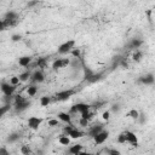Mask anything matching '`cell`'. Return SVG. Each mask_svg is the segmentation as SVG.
<instances>
[{"mask_svg": "<svg viewBox=\"0 0 155 155\" xmlns=\"http://www.w3.org/2000/svg\"><path fill=\"white\" fill-rule=\"evenodd\" d=\"M127 116H128V117H131V119L137 120V119H139V111H138V110H136V109H131V110L128 111Z\"/></svg>", "mask_w": 155, "mask_h": 155, "instance_id": "obj_27", "label": "cell"}, {"mask_svg": "<svg viewBox=\"0 0 155 155\" xmlns=\"http://www.w3.org/2000/svg\"><path fill=\"white\" fill-rule=\"evenodd\" d=\"M8 109H10V104H6V105H2V107H0V119L8 111Z\"/></svg>", "mask_w": 155, "mask_h": 155, "instance_id": "obj_28", "label": "cell"}, {"mask_svg": "<svg viewBox=\"0 0 155 155\" xmlns=\"http://www.w3.org/2000/svg\"><path fill=\"white\" fill-rule=\"evenodd\" d=\"M80 125H81V126H84V127H86V126L88 125V121H87V120H85V119H80Z\"/></svg>", "mask_w": 155, "mask_h": 155, "instance_id": "obj_40", "label": "cell"}, {"mask_svg": "<svg viewBox=\"0 0 155 155\" xmlns=\"http://www.w3.org/2000/svg\"><path fill=\"white\" fill-rule=\"evenodd\" d=\"M19 82H21V81H19L18 76H12V78L10 79V84H11V85H13V86H17Z\"/></svg>", "mask_w": 155, "mask_h": 155, "instance_id": "obj_36", "label": "cell"}, {"mask_svg": "<svg viewBox=\"0 0 155 155\" xmlns=\"http://www.w3.org/2000/svg\"><path fill=\"white\" fill-rule=\"evenodd\" d=\"M142 58H143V53H142L140 51L136 50V52L132 54V59H133L134 62H140V61H142Z\"/></svg>", "mask_w": 155, "mask_h": 155, "instance_id": "obj_25", "label": "cell"}, {"mask_svg": "<svg viewBox=\"0 0 155 155\" xmlns=\"http://www.w3.org/2000/svg\"><path fill=\"white\" fill-rule=\"evenodd\" d=\"M90 109H91L90 104H86V103H78V104H74V105L71 107L70 111H71V113H80V114H82V113H85V111H88Z\"/></svg>", "mask_w": 155, "mask_h": 155, "instance_id": "obj_8", "label": "cell"}, {"mask_svg": "<svg viewBox=\"0 0 155 155\" xmlns=\"http://www.w3.org/2000/svg\"><path fill=\"white\" fill-rule=\"evenodd\" d=\"M102 117H103V120H109V117H110V111H109V110H105V111L102 114Z\"/></svg>", "mask_w": 155, "mask_h": 155, "instance_id": "obj_38", "label": "cell"}, {"mask_svg": "<svg viewBox=\"0 0 155 155\" xmlns=\"http://www.w3.org/2000/svg\"><path fill=\"white\" fill-rule=\"evenodd\" d=\"M93 116H94V113H92L91 110L85 111V113H82V114H81V119H85V120H87V121L92 120V119H93Z\"/></svg>", "mask_w": 155, "mask_h": 155, "instance_id": "obj_23", "label": "cell"}, {"mask_svg": "<svg viewBox=\"0 0 155 155\" xmlns=\"http://www.w3.org/2000/svg\"><path fill=\"white\" fill-rule=\"evenodd\" d=\"M5 28H6V27H5L4 22H2V21H0V31H2V30H4Z\"/></svg>", "mask_w": 155, "mask_h": 155, "instance_id": "obj_42", "label": "cell"}, {"mask_svg": "<svg viewBox=\"0 0 155 155\" xmlns=\"http://www.w3.org/2000/svg\"><path fill=\"white\" fill-rule=\"evenodd\" d=\"M111 110H113V111H117V110H119V105H116V104H115V105H113Z\"/></svg>", "mask_w": 155, "mask_h": 155, "instance_id": "obj_43", "label": "cell"}, {"mask_svg": "<svg viewBox=\"0 0 155 155\" xmlns=\"http://www.w3.org/2000/svg\"><path fill=\"white\" fill-rule=\"evenodd\" d=\"M0 155H10V151L5 147H1L0 148Z\"/></svg>", "mask_w": 155, "mask_h": 155, "instance_id": "obj_39", "label": "cell"}, {"mask_svg": "<svg viewBox=\"0 0 155 155\" xmlns=\"http://www.w3.org/2000/svg\"><path fill=\"white\" fill-rule=\"evenodd\" d=\"M105 151L108 155H121L120 150H117V149H105Z\"/></svg>", "mask_w": 155, "mask_h": 155, "instance_id": "obj_32", "label": "cell"}, {"mask_svg": "<svg viewBox=\"0 0 155 155\" xmlns=\"http://www.w3.org/2000/svg\"><path fill=\"white\" fill-rule=\"evenodd\" d=\"M42 121H44V120H42L41 117H38V116H30V117L28 119V126H29V128L36 131V130L40 127V125L42 124Z\"/></svg>", "mask_w": 155, "mask_h": 155, "instance_id": "obj_9", "label": "cell"}, {"mask_svg": "<svg viewBox=\"0 0 155 155\" xmlns=\"http://www.w3.org/2000/svg\"><path fill=\"white\" fill-rule=\"evenodd\" d=\"M75 93L74 90H63V91H59L54 94V99L56 101H59V102H63V101H68L73 94Z\"/></svg>", "mask_w": 155, "mask_h": 155, "instance_id": "obj_5", "label": "cell"}, {"mask_svg": "<svg viewBox=\"0 0 155 155\" xmlns=\"http://www.w3.org/2000/svg\"><path fill=\"white\" fill-rule=\"evenodd\" d=\"M76 155H92V154H91V153H87V151H84V150H82V151H80V153H79V154H76Z\"/></svg>", "mask_w": 155, "mask_h": 155, "instance_id": "obj_41", "label": "cell"}, {"mask_svg": "<svg viewBox=\"0 0 155 155\" xmlns=\"http://www.w3.org/2000/svg\"><path fill=\"white\" fill-rule=\"evenodd\" d=\"M30 63H31L30 56H23V57H19V59H18V64L21 67H28Z\"/></svg>", "mask_w": 155, "mask_h": 155, "instance_id": "obj_16", "label": "cell"}, {"mask_svg": "<svg viewBox=\"0 0 155 155\" xmlns=\"http://www.w3.org/2000/svg\"><path fill=\"white\" fill-rule=\"evenodd\" d=\"M104 104H105V102H96V103H93V104H92V105H90V107H92L93 109L98 110V109H101Z\"/></svg>", "mask_w": 155, "mask_h": 155, "instance_id": "obj_33", "label": "cell"}, {"mask_svg": "<svg viewBox=\"0 0 155 155\" xmlns=\"http://www.w3.org/2000/svg\"><path fill=\"white\" fill-rule=\"evenodd\" d=\"M21 153H22V155H30L31 154V149H30V147L28 144H23L21 147Z\"/></svg>", "mask_w": 155, "mask_h": 155, "instance_id": "obj_24", "label": "cell"}, {"mask_svg": "<svg viewBox=\"0 0 155 155\" xmlns=\"http://www.w3.org/2000/svg\"><path fill=\"white\" fill-rule=\"evenodd\" d=\"M75 46V40L70 39V40H67L65 42L61 44L58 46V53L59 54H65V53H69Z\"/></svg>", "mask_w": 155, "mask_h": 155, "instance_id": "obj_3", "label": "cell"}, {"mask_svg": "<svg viewBox=\"0 0 155 155\" xmlns=\"http://www.w3.org/2000/svg\"><path fill=\"white\" fill-rule=\"evenodd\" d=\"M154 75L151 74V73H149V74H147V75H143V76H140L139 79H138V82L139 84H143V85H153L154 84Z\"/></svg>", "mask_w": 155, "mask_h": 155, "instance_id": "obj_13", "label": "cell"}, {"mask_svg": "<svg viewBox=\"0 0 155 155\" xmlns=\"http://www.w3.org/2000/svg\"><path fill=\"white\" fill-rule=\"evenodd\" d=\"M18 19V13L15 12V11H8L5 13V17H4V24L5 27H10V25H13Z\"/></svg>", "mask_w": 155, "mask_h": 155, "instance_id": "obj_4", "label": "cell"}, {"mask_svg": "<svg viewBox=\"0 0 155 155\" xmlns=\"http://www.w3.org/2000/svg\"><path fill=\"white\" fill-rule=\"evenodd\" d=\"M63 131H64L65 136H68L69 138H73V139H78V138H81V137H84V134H85L82 131H80V130L75 128L73 125L65 126V127L63 128Z\"/></svg>", "mask_w": 155, "mask_h": 155, "instance_id": "obj_2", "label": "cell"}, {"mask_svg": "<svg viewBox=\"0 0 155 155\" xmlns=\"http://www.w3.org/2000/svg\"><path fill=\"white\" fill-rule=\"evenodd\" d=\"M0 90L2 91V93L5 94V97H12L13 92L16 91V86L11 85L10 82H2L0 85Z\"/></svg>", "mask_w": 155, "mask_h": 155, "instance_id": "obj_6", "label": "cell"}, {"mask_svg": "<svg viewBox=\"0 0 155 155\" xmlns=\"http://www.w3.org/2000/svg\"><path fill=\"white\" fill-rule=\"evenodd\" d=\"M18 138H19V134H18V133H11V134L7 137V142L12 143V142H16Z\"/></svg>", "mask_w": 155, "mask_h": 155, "instance_id": "obj_29", "label": "cell"}, {"mask_svg": "<svg viewBox=\"0 0 155 155\" xmlns=\"http://www.w3.org/2000/svg\"><path fill=\"white\" fill-rule=\"evenodd\" d=\"M117 143L119 144H124V143H126V136H125V132H121L119 136H117Z\"/></svg>", "mask_w": 155, "mask_h": 155, "instance_id": "obj_30", "label": "cell"}, {"mask_svg": "<svg viewBox=\"0 0 155 155\" xmlns=\"http://www.w3.org/2000/svg\"><path fill=\"white\" fill-rule=\"evenodd\" d=\"M57 116H58V120H61V121H63V122H65V124L71 125V116H70L68 113L61 111V113L57 114Z\"/></svg>", "mask_w": 155, "mask_h": 155, "instance_id": "obj_14", "label": "cell"}, {"mask_svg": "<svg viewBox=\"0 0 155 155\" xmlns=\"http://www.w3.org/2000/svg\"><path fill=\"white\" fill-rule=\"evenodd\" d=\"M102 130H103V125H96V126H92V127L88 130V132H87V133H88V136H90V137H92V138H93V137H94L97 133H99Z\"/></svg>", "mask_w": 155, "mask_h": 155, "instance_id": "obj_15", "label": "cell"}, {"mask_svg": "<svg viewBox=\"0 0 155 155\" xmlns=\"http://www.w3.org/2000/svg\"><path fill=\"white\" fill-rule=\"evenodd\" d=\"M58 142H59V144H62V145H69V144H70V138H69L68 136H65V134H62V136L58 138Z\"/></svg>", "mask_w": 155, "mask_h": 155, "instance_id": "obj_20", "label": "cell"}, {"mask_svg": "<svg viewBox=\"0 0 155 155\" xmlns=\"http://www.w3.org/2000/svg\"><path fill=\"white\" fill-rule=\"evenodd\" d=\"M80 151H82V144H74L69 148V154L71 155H76Z\"/></svg>", "mask_w": 155, "mask_h": 155, "instance_id": "obj_18", "label": "cell"}, {"mask_svg": "<svg viewBox=\"0 0 155 155\" xmlns=\"http://www.w3.org/2000/svg\"><path fill=\"white\" fill-rule=\"evenodd\" d=\"M50 102H51V98L48 96H42L40 98V105L41 107H47L50 104Z\"/></svg>", "mask_w": 155, "mask_h": 155, "instance_id": "obj_26", "label": "cell"}, {"mask_svg": "<svg viewBox=\"0 0 155 155\" xmlns=\"http://www.w3.org/2000/svg\"><path fill=\"white\" fill-rule=\"evenodd\" d=\"M108 138H109V131L102 130L99 133H97V134L93 137V140H94V143H96L97 145H99V144H103Z\"/></svg>", "mask_w": 155, "mask_h": 155, "instance_id": "obj_7", "label": "cell"}, {"mask_svg": "<svg viewBox=\"0 0 155 155\" xmlns=\"http://www.w3.org/2000/svg\"><path fill=\"white\" fill-rule=\"evenodd\" d=\"M30 101H28L25 97L18 94L15 97V109L17 113H22L24 110H27L29 107H30Z\"/></svg>", "mask_w": 155, "mask_h": 155, "instance_id": "obj_1", "label": "cell"}, {"mask_svg": "<svg viewBox=\"0 0 155 155\" xmlns=\"http://www.w3.org/2000/svg\"><path fill=\"white\" fill-rule=\"evenodd\" d=\"M30 75H31V73L29 71V70H27V71H24V73H22V74H19V76H18V79H19V81H22V82H24V81H27L29 78H30Z\"/></svg>", "mask_w": 155, "mask_h": 155, "instance_id": "obj_21", "label": "cell"}, {"mask_svg": "<svg viewBox=\"0 0 155 155\" xmlns=\"http://www.w3.org/2000/svg\"><path fill=\"white\" fill-rule=\"evenodd\" d=\"M143 45V40L140 39H132L128 44V47L130 48H139L140 46Z\"/></svg>", "mask_w": 155, "mask_h": 155, "instance_id": "obj_17", "label": "cell"}, {"mask_svg": "<svg viewBox=\"0 0 155 155\" xmlns=\"http://www.w3.org/2000/svg\"><path fill=\"white\" fill-rule=\"evenodd\" d=\"M125 136H126V142H128L133 147L138 145V138H137L136 133H133L132 131H125Z\"/></svg>", "mask_w": 155, "mask_h": 155, "instance_id": "obj_12", "label": "cell"}, {"mask_svg": "<svg viewBox=\"0 0 155 155\" xmlns=\"http://www.w3.org/2000/svg\"><path fill=\"white\" fill-rule=\"evenodd\" d=\"M69 64H70V61H69L68 58H57L56 61H53L52 68H53L54 70H58V69H61V68H65V67L69 65Z\"/></svg>", "mask_w": 155, "mask_h": 155, "instance_id": "obj_10", "label": "cell"}, {"mask_svg": "<svg viewBox=\"0 0 155 155\" xmlns=\"http://www.w3.org/2000/svg\"><path fill=\"white\" fill-rule=\"evenodd\" d=\"M36 92H38V88H36V86H34V85H30V86L27 88V93H28L29 97H34V96L36 94Z\"/></svg>", "mask_w": 155, "mask_h": 155, "instance_id": "obj_22", "label": "cell"}, {"mask_svg": "<svg viewBox=\"0 0 155 155\" xmlns=\"http://www.w3.org/2000/svg\"><path fill=\"white\" fill-rule=\"evenodd\" d=\"M36 65L40 68V70L46 69V67H47V61H46V58H39V59L36 61Z\"/></svg>", "mask_w": 155, "mask_h": 155, "instance_id": "obj_19", "label": "cell"}, {"mask_svg": "<svg viewBox=\"0 0 155 155\" xmlns=\"http://www.w3.org/2000/svg\"><path fill=\"white\" fill-rule=\"evenodd\" d=\"M22 39V35H19V34H13L12 36H11V40L12 41H19Z\"/></svg>", "mask_w": 155, "mask_h": 155, "instance_id": "obj_37", "label": "cell"}, {"mask_svg": "<svg viewBox=\"0 0 155 155\" xmlns=\"http://www.w3.org/2000/svg\"><path fill=\"white\" fill-rule=\"evenodd\" d=\"M101 76H102V74H94V73H93V75L90 78L88 81H90V82H96V81H98V80L101 79Z\"/></svg>", "mask_w": 155, "mask_h": 155, "instance_id": "obj_34", "label": "cell"}, {"mask_svg": "<svg viewBox=\"0 0 155 155\" xmlns=\"http://www.w3.org/2000/svg\"><path fill=\"white\" fill-rule=\"evenodd\" d=\"M48 126H51V127L59 126V121H58V119H50V120H48Z\"/></svg>", "mask_w": 155, "mask_h": 155, "instance_id": "obj_35", "label": "cell"}, {"mask_svg": "<svg viewBox=\"0 0 155 155\" xmlns=\"http://www.w3.org/2000/svg\"><path fill=\"white\" fill-rule=\"evenodd\" d=\"M70 53L76 58V59H79L80 58V54H81V51H80V48H76V47H74L71 51H70Z\"/></svg>", "mask_w": 155, "mask_h": 155, "instance_id": "obj_31", "label": "cell"}, {"mask_svg": "<svg viewBox=\"0 0 155 155\" xmlns=\"http://www.w3.org/2000/svg\"><path fill=\"white\" fill-rule=\"evenodd\" d=\"M30 79H31L33 82H42V81L45 80V74H44L42 70L38 69V70H35L34 73H31Z\"/></svg>", "mask_w": 155, "mask_h": 155, "instance_id": "obj_11", "label": "cell"}]
</instances>
